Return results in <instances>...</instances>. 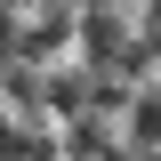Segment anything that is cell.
<instances>
[{
	"label": "cell",
	"instance_id": "6da1fadb",
	"mask_svg": "<svg viewBox=\"0 0 161 161\" xmlns=\"http://www.w3.org/2000/svg\"><path fill=\"white\" fill-rule=\"evenodd\" d=\"M121 145H161V89H129V105H121Z\"/></svg>",
	"mask_w": 161,
	"mask_h": 161
}]
</instances>
